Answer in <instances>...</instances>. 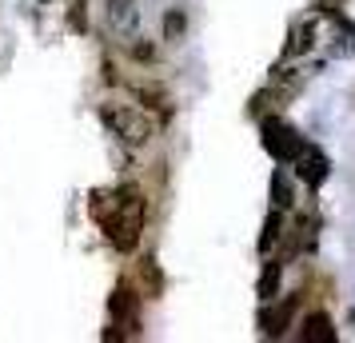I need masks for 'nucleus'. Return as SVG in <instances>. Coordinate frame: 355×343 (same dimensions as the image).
<instances>
[{
    "label": "nucleus",
    "mask_w": 355,
    "mask_h": 343,
    "mask_svg": "<svg viewBox=\"0 0 355 343\" xmlns=\"http://www.w3.org/2000/svg\"><path fill=\"white\" fill-rule=\"evenodd\" d=\"M100 228L108 236V244L116 252H124L132 256L136 244H140V231H144V200L136 188H116V208L104 220H100Z\"/></svg>",
    "instance_id": "obj_1"
},
{
    "label": "nucleus",
    "mask_w": 355,
    "mask_h": 343,
    "mask_svg": "<svg viewBox=\"0 0 355 343\" xmlns=\"http://www.w3.org/2000/svg\"><path fill=\"white\" fill-rule=\"evenodd\" d=\"M100 124L112 132L120 144H128V148H144L148 140L156 136L152 120H148L140 108H132V104H112V100H104V104H100Z\"/></svg>",
    "instance_id": "obj_2"
},
{
    "label": "nucleus",
    "mask_w": 355,
    "mask_h": 343,
    "mask_svg": "<svg viewBox=\"0 0 355 343\" xmlns=\"http://www.w3.org/2000/svg\"><path fill=\"white\" fill-rule=\"evenodd\" d=\"M259 140H263V148H268V156L279 160V164H291L295 156H300V148H304V136L291 128V124L275 120V116H263V124H259Z\"/></svg>",
    "instance_id": "obj_3"
},
{
    "label": "nucleus",
    "mask_w": 355,
    "mask_h": 343,
    "mask_svg": "<svg viewBox=\"0 0 355 343\" xmlns=\"http://www.w3.org/2000/svg\"><path fill=\"white\" fill-rule=\"evenodd\" d=\"M291 168H295V176H300L307 188H320V184L327 180V172H331V160L323 156V148H320V144L304 140V148H300V156L291 160Z\"/></svg>",
    "instance_id": "obj_4"
},
{
    "label": "nucleus",
    "mask_w": 355,
    "mask_h": 343,
    "mask_svg": "<svg viewBox=\"0 0 355 343\" xmlns=\"http://www.w3.org/2000/svg\"><path fill=\"white\" fill-rule=\"evenodd\" d=\"M295 308H300V295H291V299H284V304H259V335H268V340H279L284 331L291 327V315H295Z\"/></svg>",
    "instance_id": "obj_5"
},
{
    "label": "nucleus",
    "mask_w": 355,
    "mask_h": 343,
    "mask_svg": "<svg viewBox=\"0 0 355 343\" xmlns=\"http://www.w3.org/2000/svg\"><path fill=\"white\" fill-rule=\"evenodd\" d=\"M108 315L116 319V327H124V335H136V331H140V319H136V295L128 292V283H116V292L108 295Z\"/></svg>",
    "instance_id": "obj_6"
},
{
    "label": "nucleus",
    "mask_w": 355,
    "mask_h": 343,
    "mask_svg": "<svg viewBox=\"0 0 355 343\" xmlns=\"http://www.w3.org/2000/svg\"><path fill=\"white\" fill-rule=\"evenodd\" d=\"M108 24L116 36H136V28H140L136 0H108Z\"/></svg>",
    "instance_id": "obj_7"
},
{
    "label": "nucleus",
    "mask_w": 355,
    "mask_h": 343,
    "mask_svg": "<svg viewBox=\"0 0 355 343\" xmlns=\"http://www.w3.org/2000/svg\"><path fill=\"white\" fill-rule=\"evenodd\" d=\"M295 340L300 343H331L336 340V324H331V315H327V311H311L304 324H300Z\"/></svg>",
    "instance_id": "obj_8"
},
{
    "label": "nucleus",
    "mask_w": 355,
    "mask_h": 343,
    "mask_svg": "<svg viewBox=\"0 0 355 343\" xmlns=\"http://www.w3.org/2000/svg\"><path fill=\"white\" fill-rule=\"evenodd\" d=\"M315 49V20H304L295 33L288 36V44H284V60H295V56H304V52Z\"/></svg>",
    "instance_id": "obj_9"
},
{
    "label": "nucleus",
    "mask_w": 355,
    "mask_h": 343,
    "mask_svg": "<svg viewBox=\"0 0 355 343\" xmlns=\"http://www.w3.org/2000/svg\"><path fill=\"white\" fill-rule=\"evenodd\" d=\"M279 279H284V263L268 260V263H263V272H259V283H256L259 304H272L275 295H279Z\"/></svg>",
    "instance_id": "obj_10"
},
{
    "label": "nucleus",
    "mask_w": 355,
    "mask_h": 343,
    "mask_svg": "<svg viewBox=\"0 0 355 343\" xmlns=\"http://www.w3.org/2000/svg\"><path fill=\"white\" fill-rule=\"evenodd\" d=\"M284 208H272L268 212V220H263V231H259V252H272L279 240H284Z\"/></svg>",
    "instance_id": "obj_11"
},
{
    "label": "nucleus",
    "mask_w": 355,
    "mask_h": 343,
    "mask_svg": "<svg viewBox=\"0 0 355 343\" xmlns=\"http://www.w3.org/2000/svg\"><path fill=\"white\" fill-rule=\"evenodd\" d=\"M140 288H144L148 299L164 295V276H160V263H156V256H144V260H140Z\"/></svg>",
    "instance_id": "obj_12"
},
{
    "label": "nucleus",
    "mask_w": 355,
    "mask_h": 343,
    "mask_svg": "<svg viewBox=\"0 0 355 343\" xmlns=\"http://www.w3.org/2000/svg\"><path fill=\"white\" fill-rule=\"evenodd\" d=\"M272 204L275 208H284V212L295 204V188H291V176L284 172V168H275L272 172Z\"/></svg>",
    "instance_id": "obj_13"
},
{
    "label": "nucleus",
    "mask_w": 355,
    "mask_h": 343,
    "mask_svg": "<svg viewBox=\"0 0 355 343\" xmlns=\"http://www.w3.org/2000/svg\"><path fill=\"white\" fill-rule=\"evenodd\" d=\"M279 100H288V88L272 84V88H263V92L252 96V108H248V112H252V116H268L272 108H279Z\"/></svg>",
    "instance_id": "obj_14"
},
{
    "label": "nucleus",
    "mask_w": 355,
    "mask_h": 343,
    "mask_svg": "<svg viewBox=\"0 0 355 343\" xmlns=\"http://www.w3.org/2000/svg\"><path fill=\"white\" fill-rule=\"evenodd\" d=\"M132 96L140 100L144 108H156V112L168 108V92H164L160 84H132Z\"/></svg>",
    "instance_id": "obj_15"
},
{
    "label": "nucleus",
    "mask_w": 355,
    "mask_h": 343,
    "mask_svg": "<svg viewBox=\"0 0 355 343\" xmlns=\"http://www.w3.org/2000/svg\"><path fill=\"white\" fill-rule=\"evenodd\" d=\"M188 33V17L172 8V12H164V40H180V36Z\"/></svg>",
    "instance_id": "obj_16"
},
{
    "label": "nucleus",
    "mask_w": 355,
    "mask_h": 343,
    "mask_svg": "<svg viewBox=\"0 0 355 343\" xmlns=\"http://www.w3.org/2000/svg\"><path fill=\"white\" fill-rule=\"evenodd\" d=\"M68 24H72V33H88V4L84 0H76L68 8Z\"/></svg>",
    "instance_id": "obj_17"
},
{
    "label": "nucleus",
    "mask_w": 355,
    "mask_h": 343,
    "mask_svg": "<svg viewBox=\"0 0 355 343\" xmlns=\"http://www.w3.org/2000/svg\"><path fill=\"white\" fill-rule=\"evenodd\" d=\"M128 56H136V60H152V56H156V49H152V44H148L144 36H128Z\"/></svg>",
    "instance_id": "obj_18"
},
{
    "label": "nucleus",
    "mask_w": 355,
    "mask_h": 343,
    "mask_svg": "<svg viewBox=\"0 0 355 343\" xmlns=\"http://www.w3.org/2000/svg\"><path fill=\"white\" fill-rule=\"evenodd\" d=\"M339 4H343V0H320V12H327V17H336V12H339Z\"/></svg>",
    "instance_id": "obj_19"
},
{
    "label": "nucleus",
    "mask_w": 355,
    "mask_h": 343,
    "mask_svg": "<svg viewBox=\"0 0 355 343\" xmlns=\"http://www.w3.org/2000/svg\"><path fill=\"white\" fill-rule=\"evenodd\" d=\"M347 324H352V327H355V308H352V311H347Z\"/></svg>",
    "instance_id": "obj_20"
}]
</instances>
